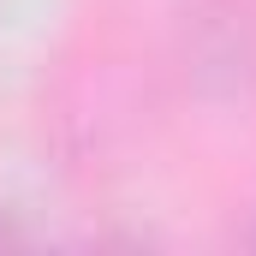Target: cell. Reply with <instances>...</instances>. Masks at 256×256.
I'll list each match as a JSON object with an SVG mask.
<instances>
[{
  "mask_svg": "<svg viewBox=\"0 0 256 256\" xmlns=\"http://www.w3.org/2000/svg\"><path fill=\"white\" fill-rule=\"evenodd\" d=\"M12 244H30V226L12 202H0V250H12Z\"/></svg>",
  "mask_w": 256,
  "mask_h": 256,
  "instance_id": "6da1fadb",
  "label": "cell"
}]
</instances>
